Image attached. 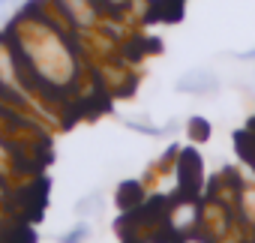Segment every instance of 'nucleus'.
Masks as SVG:
<instances>
[{
    "mask_svg": "<svg viewBox=\"0 0 255 243\" xmlns=\"http://www.w3.org/2000/svg\"><path fill=\"white\" fill-rule=\"evenodd\" d=\"M219 87L222 81L210 66H192L174 81V90L186 96H210V93H219Z\"/></svg>",
    "mask_w": 255,
    "mask_h": 243,
    "instance_id": "1",
    "label": "nucleus"
},
{
    "mask_svg": "<svg viewBox=\"0 0 255 243\" xmlns=\"http://www.w3.org/2000/svg\"><path fill=\"white\" fill-rule=\"evenodd\" d=\"M102 204H105V195L102 192H90V195H84V198L75 201V213L78 216H93V213L102 210Z\"/></svg>",
    "mask_w": 255,
    "mask_h": 243,
    "instance_id": "2",
    "label": "nucleus"
},
{
    "mask_svg": "<svg viewBox=\"0 0 255 243\" xmlns=\"http://www.w3.org/2000/svg\"><path fill=\"white\" fill-rule=\"evenodd\" d=\"M90 234H93V228H90V222H75L69 231H63L60 234V243H87L90 240Z\"/></svg>",
    "mask_w": 255,
    "mask_h": 243,
    "instance_id": "3",
    "label": "nucleus"
},
{
    "mask_svg": "<svg viewBox=\"0 0 255 243\" xmlns=\"http://www.w3.org/2000/svg\"><path fill=\"white\" fill-rule=\"evenodd\" d=\"M192 129H195V138H207L210 135V126L204 123L201 117H192Z\"/></svg>",
    "mask_w": 255,
    "mask_h": 243,
    "instance_id": "4",
    "label": "nucleus"
},
{
    "mask_svg": "<svg viewBox=\"0 0 255 243\" xmlns=\"http://www.w3.org/2000/svg\"><path fill=\"white\" fill-rule=\"evenodd\" d=\"M234 57H237V60H243V63H255V45H252V48H246V51H237Z\"/></svg>",
    "mask_w": 255,
    "mask_h": 243,
    "instance_id": "5",
    "label": "nucleus"
},
{
    "mask_svg": "<svg viewBox=\"0 0 255 243\" xmlns=\"http://www.w3.org/2000/svg\"><path fill=\"white\" fill-rule=\"evenodd\" d=\"M21 3H27V0H0V12L15 9V6H21Z\"/></svg>",
    "mask_w": 255,
    "mask_h": 243,
    "instance_id": "6",
    "label": "nucleus"
}]
</instances>
